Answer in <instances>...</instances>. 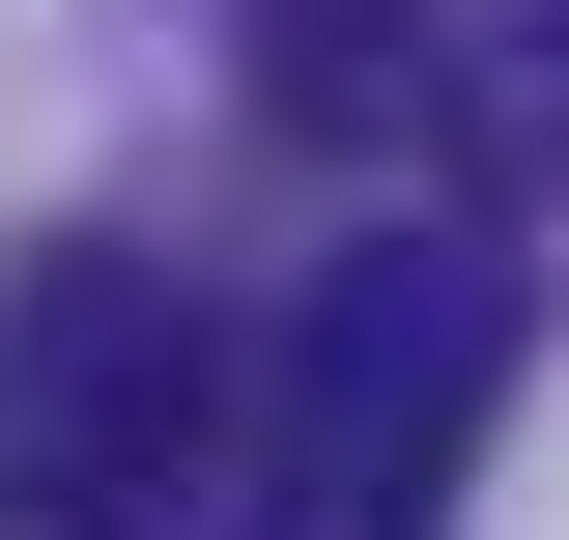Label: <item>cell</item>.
Returning a JSON list of instances; mask_svg holds the SVG:
<instances>
[{
	"instance_id": "cell-1",
	"label": "cell",
	"mask_w": 569,
	"mask_h": 540,
	"mask_svg": "<svg viewBox=\"0 0 569 540\" xmlns=\"http://www.w3.org/2000/svg\"><path fill=\"white\" fill-rule=\"evenodd\" d=\"M512 399V257H456V228H370V257H313V313L257 341V399H228V483L200 540H427L456 512V456H485Z\"/></svg>"
},
{
	"instance_id": "cell-2",
	"label": "cell",
	"mask_w": 569,
	"mask_h": 540,
	"mask_svg": "<svg viewBox=\"0 0 569 540\" xmlns=\"http://www.w3.org/2000/svg\"><path fill=\"white\" fill-rule=\"evenodd\" d=\"M228 399H257V341L142 228H29L0 257V540H200Z\"/></svg>"
},
{
	"instance_id": "cell-3",
	"label": "cell",
	"mask_w": 569,
	"mask_h": 540,
	"mask_svg": "<svg viewBox=\"0 0 569 540\" xmlns=\"http://www.w3.org/2000/svg\"><path fill=\"white\" fill-rule=\"evenodd\" d=\"M284 114H313V142H370V114H399V142H456L427 0H284Z\"/></svg>"
}]
</instances>
